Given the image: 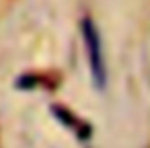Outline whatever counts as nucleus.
<instances>
[{"mask_svg":"<svg viewBox=\"0 0 150 148\" xmlns=\"http://www.w3.org/2000/svg\"><path fill=\"white\" fill-rule=\"evenodd\" d=\"M81 33H83L85 48H87V58L88 65H91V73H93V81L98 89L106 85V64H104V54H102V42L100 35H98L96 25L93 19H83L81 25Z\"/></svg>","mask_w":150,"mask_h":148,"instance_id":"f257e3e1","label":"nucleus"}]
</instances>
